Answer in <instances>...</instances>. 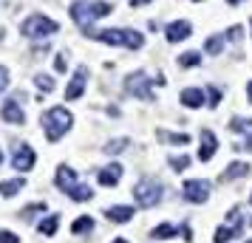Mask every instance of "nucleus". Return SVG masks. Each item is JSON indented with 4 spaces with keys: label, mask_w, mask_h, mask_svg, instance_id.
I'll list each match as a JSON object with an SVG mask.
<instances>
[{
    "label": "nucleus",
    "mask_w": 252,
    "mask_h": 243,
    "mask_svg": "<svg viewBox=\"0 0 252 243\" xmlns=\"http://www.w3.org/2000/svg\"><path fill=\"white\" fill-rule=\"evenodd\" d=\"M142 3H148V0H131V6H142Z\"/></svg>",
    "instance_id": "e433bc0d"
},
{
    "label": "nucleus",
    "mask_w": 252,
    "mask_h": 243,
    "mask_svg": "<svg viewBox=\"0 0 252 243\" xmlns=\"http://www.w3.org/2000/svg\"><path fill=\"white\" fill-rule=\"evenodd\" d=\"M119 178H122V164H117V162L100 170V184L102 187H117Z\"/></svg>",
    "instance_id": "dca6fc26"
},
{
    "label": "nucleus",
    "mask_w": 252,
    "mask_h": 243,
    "mask_svg": "<svg viewBox=\"0 0 252 243\" xmlns=\"http://www.w3.org/2000/svg\"><path fill=\"white\" fill-rule=\"evenodd\" d=\"M0 116H3V122H9V125H23V119H26V113H23V108H20V102H17L15 97L3 102Z\"/></svg>",
    "instance_id": "ddd939ff"
},
{
    "label": "nucleus",
    "mask_w": 252,
    "mask_h": 243,
    "mask_svg": "<svg viewBox=\"0 0 252 243\" xmlns=\"http://www.w3.org/2000/svg\"><path fill=\"white\" fill-rule=\"evenodd\" d=\"M207 105H210V108H218V102H221V91L218 88H207Z\"/></svg>",
    "instance_id": "c85d7f7f"
},
{
    "label": "nucleus",
    "mask_w": 252,
    "mask_h": 243,
    "mask_svg": "<svg viewBox=\"0 0 252 243\" xmlns=\"http://www.w3.org/2000/svg\"><path fill=\"white\" fill-rule=\"evenodd\" d=\"M57 227H60V215H49L46 221H40V235H54L57 232Z\"/></svg>",
    "instance_id": "412c9836"
},
{
    "label": "nucleus",
    "mask_w": 252,
    "mask_h": 243,
    "mask_svg": "<svg viewBox=\"0 0 252 243\" xmlns=\"http://www.w3.org/2000/svg\"><path fill=\"white\" fill-rule=\"evenodd\" d=\"M204 49H207V54H218V51L224 49V34H216V37H210Z\"/></svg>",
    "instance_id": "a878e982"
},
{
    "label": "nucleus",
    "mask_w": 252,
    "mask_h": 243,
    "mask_svg": "<svg viewBox=\"0 0 252 243\" xmlns=\"http://www.w3.org/2000/svg\"><path fill=\"white\" fill-rule=\"evenodd\" d=\"M40 210H46V207H43V204H32V207H26V210H23V218H32L34 212H40Z\"/></svg>",
    "instance_id": "473e14b6"
},
{
    "label": "nucleus",
    "mask_w": 252,
    "mask_h": 243,
    "mask_svg": "<svg viewBox=\"0 0 252 243\" xmlns=\"http://www.w3.org/2000/svg\"><path fill=\"white\" fill-rule=\"evenodd\" d=\"M193 34V26L187 23V20H179V23H170L168 29H165V37H168L170 43H179V40H187Z\"/></svg>",
    "instance_id": "4468645a"
},
{
    "label": "nucleus",
    "mask_w": 252,
    "mask_h": 243,
    "mask_svg": "<svg viewBox=\"0 0 252 243\" xmlns=\"http://www.w3.org/2000/svg\"><path fill=\"white\" fill-rule=\"evenodd\" d=\"M227 37H230V40H241V26H233V29H230V34H227Z\"/></svg>",
    "instance_id": "f704fd0d"
},
{
    "label": "nucleus",
    "mask_w": 252,
    "mask_h": 243,
    "mask_svg": "<svg viewBox=\"0 0 252 243\" xmlns=\"http://www.w3.org/2000/svg\"><path fill=\"white\" fill-rule=\"evenodd\" d=\"M0 243H20V238L9 229H0Z\"/></svg>",
    "instance_id": "c756f323"
},
{
    "label": "nucleus",
    "mask_w": 252,
    "mask_h": 243,
    "mask_svg": "<svg viewBox=\"0 0 252 243\" xmlns=\"http://www.w3.org/2000/svg\"><path fill=\"white\" fill-rule=\"evenodd\" d=\"M60 32V26L51 20V17H43V15H32L23 20L20 26V34L29 37V40H43V37H51V34Z\"/></svg>",
    "instance_id": "39448f33"
},
{
    "label": "nucleus",
    "mask_w": 252,
    "mask_h": 243,
    "mask_svg": "<svg viewBox=\"0 0 252 243\" xmlns=\"http://www.w3.org/2000/svg\"><path fill=\"white\" fill-rule=\"evenodd\" d=\"M162 139H170V142H176V145H187L190 142V136H168V133H159Z\"/></svg>",
    "instance_id": "2f4dec72"
},
{
    "label": "nucleus",
    "mask_w": 252,
    "mask_h": 243,
    "mask_svg": "<svg viewBox=\"0 0 252 243\" xmlns=\"http://www.w3.org/2000/svg\"><path fill=\"white\" fill-rule=\"evenodd\" d=\"M125 91H128L134 99H145V102H151V99H153V80L145 74V71L128 74V80H125Z\"/></svg>",
    "instance_id": "0eeeda50"
},
{
    "label": "nucleus",
    "mask_w": 252,
    "mask_h": 243,
    "mask_svg": "<svg viewBox=\"0 0 252 243\" xmlns=\"http://www.w3.org/2000/svg\"><path fill=\"white\" fill-rule=\"evenodd\" d=\"M218 150V139L213 130H202V145H199V162H210Z\"/></svg>",
    "instance_id": "f8f14e48"
},
{
    "label": "nucleus",
    "mask_w": 252,
    "mask_h": 243,
    "mask_svg": "<svg viewBox=\"0 0 252 243\" xmlns=\"http://www.w3.org/2000/svg\"><path fill=\"white\" fill-rule=\"evenodd\" d=\"M230 128L238 130V133H244V145L241 147H252V119H233Z\"/></svg>",
    "instance_id": "6ab92c4d"
},
{
    "label": "nucleus",
    "mask_w": 252,
    "mask_h": 243,
    "mask_svg": "<svg viewBox=\"0 0 252 243\" xmlns=\"http://www.w3.org/2000/svg\"><path fill=\"white\" fill-rule=\"evenodd\" d=\"M179 65L182 68H196V65H202V54L199 51H187V54L179 57Z\"/></svg>",
    "instance_id": "4be33fe9"
},
{
    "label": "nucleus",
    "mask_w": 252,
    "mask_h": 243,
    "mask_svg": "<svg viewBox=\"0 0 252 243\" xmlns=\"http://www.w3.org/2000/svg\"><path fill=\"white\" fill-rule=\"evenodd\" d=\"M250 201H252V195H250Z\"/></svg>",
    "instance_id": "37998d69"
},
{
    "label": "nucleus",
    "mask_w": 252,
    "mask_h": 243,
    "mask_svg": "<svg viewBox=\"0 0 252 243\" xmlns=\"http://www.w3.org/2000/svg\"><path fill=\"white\" fill-rule=\"evenodd\" d=\"M85 82H88V68L80 65V68H77V74L71 77V82H68V88H66V99H80V97H83Z\"/></svg>",
    "instance_id": "9b49d317"
},
{
    "label": "nucleus",
    "mask_w": 252,
    "mask_h": 243,
    "mask_svg": "<svg viewBox=\"0 0 252 243\" xmlns=\"http://www.w3.org/2000/svg\"><path fill=\"white\" fill-rule=\"evenodd\" d=\"M23 187H26V181H23V178H12V181H3V184H0V195H3V198H15V195L20 193V190H23Z\"/></svg>",
    "instance_id": "aec40b11"
},
{
    "label": "nucleus",
    "mask_w": 252,
    "mask_h": 243,
    "mask_svg": "<svg viewBox=\"0 0 252 243\" xmlns=\"http://www.w3.org/2000/svg\"><path fill=\"white\" fill-rule=\"evenodd\" d=\"M182 195H185V201H190V204H204V201L210 198V184H207V181H202V178L185 181Z\"/></svg>",
    "instance_id": "1a4fd4ad"
},
{
    "label": "nucleus",
    "mask_w": 252,
    "mask_h": 243,
    "mask_svg": "<svg viewBox=\"0 0 252 243\" xmlns=\"http://www.w3.org/2000/svg\"><path fill=\"white\" fill-rule=\"evenodd\" d=\"M34 85H37L43 94H51V91H54V80H51L49 74H37V77H34Z\"/></svg>",
    "instance_id": "393cba45"
},
{
    "label": "nucleus",
    "mask_w": 252,
    "mask_h": 243,
    "mask_svg": "<svg viewBox=\"0 0 252 243\" xmlns=\"http://www.w3.org/2000/svg\"><path fill=\"white\" fill-rule=\"evenodd\" d=\"M6 88H9V68L0 65V91H6Z\"/></svg>",
    "instance_id": "7c9ffc66"
},
{
    "label": "nucleus",
    "mask_w": 252,
    "mask_h": 243,
    "mask_svg": "<svg viewBox=\"0 0 252 243\" xmlns=\"http://www.w3.org/2000/svg\"><path fill=\"white\" fill-rule=\"evenodd\" d=\"M0 162H3V150H0Z\"/></svg>",
    "instance_id": "a19ab883"
},
{
    "label": "nucleus",
    "mask_w": 252,
    "mask_h": 243,
    "mask_svg": "<svg viewBox=\"0 0 252 243\" xmlns=\"http://www.w3.org/2000/svg\"><path fill=\"white\" fill-rule=\"evenodd\" d=\"M134 198L139 207H156L162 201V184L156 178H142L134 187Z\"/></svg>",
    "instance_id": "423d86ee"
},
{
    "label": "nucleus",
    "mask_w": 252,
    "mask_h": 243,
    "mask_svg": "<svg viewBox=\"0 0 252 243\" xmlns=\"http://www.w3.org/2000/svg\"><path fill=\"white\" fill-rule=\"evenodd\" d=\"M250 164L247 162H233L224 173H221V181H235V178H244V176H250Z\"/></svg>",
    "instance_id": "a211bd4d"
},
{
    "label": "nucleus",
    "mask_w": 252,
    "mask_h": 243,
    "mask_svg": "<svg viewBox=\"0 0 252 243\" xmlns=\"http://www.w3.org/2000/svg\"><path fill=\"white\" fill-rule=\"evenodd\" d=\"M241 232H244V215H241V210H233L230 218H227V224H221V227L216 229V238H213V241L227 243V241H233V238H238Z\"/></svg>",
    "instance_id": "6e6552de"
},
{
    "label": "nucleus",
    "mask_w": 252,
    "mask_h": 243,
    "mask_svg": "<svg viewBox=\"0 0 252 243\" xmlns=\"http://www.w3.org/2000/svg\"><path fill=\"white\" fill-rule=\"evenodd\" d=\"M114 243H128V241H125V238H117V241H114Z\"/></svg>",
    "instance_id": "4c0bfd02"
},
{
    "label": "nucleus",
    "mask_w": 252,
    "mask_h": 243,
    "mask_svg": "<svg viewBox=\"0 0 252 243\" xmlns=\"http://www.w3.org/2000/svg\"><path fill=\"white\" fill-rule=\"evenodd\" d=\"M247 243H252V238H250V241H247Z\"/></svg>",
    "instance_id": "79ce46f5"
},
{
    "label": "nucleus",
    "mask_w": 252,
    "mask_h": 243,
    "mask_svg": "<svg viewBox=\"0 0 252 243\" xmlns=\"http://www.w3.org/2000/svg\"><path fill=\"white\" fill-rule=\"evenodd\" d=\"M71 20L77 23V26H83L85 32L91 29V23L94 20H100V17H108L114 9H111V3H105V0H77V3H71Z\"/></svg>",
    "instance_id": "f257e3e1"
},
{
    "label": "nucleus",
    "mask_w": 252,
    "mask_h": 243,
    "mask_svg": "<svg viewBox=\"0 0 252 243\" xmlns=\"http://www.w3.org/2000/svg\"><path fill=\"white\" fill-rule=\"evenodd\" d=\"M12 167H15L17 173H29L34 167V150L26 142H20L15 145V153H12Z\"/></svg>",
    "instance_id": "9d476101"
},
{
    "label": "nucleus",
    "mask_w": 252,
    "mask_h": 243,
    "mask_svg": "<svg viewBox=\"0 0 252 243\" xmlns=\"http://www.w3.org/2000/svg\"><path fill=\"white\" fill-rule=\"evenodd\" d=\"M179 99H182V105H185V108H202L204 99H207V94H204L202 88H185Z\"/></svg>",
    "instance_id": "f3484780"
},
{
    "label": "nucleus",
    "mask_w": 252,
    "mask_h": 243,
    "mask_svg": "<svg viewBox=\"0 0 252 243\" xmlns=\"http://www.w3.org/2000/svg\"><path fill=\"white\" fill-rule=\"evenodd\" d=\"M91 229H94V221H91L88 215H83V218H77V221H74L71 232H74V235H85V232H91Z\"/></svg>",
    "instance_id": "5701e85b"
},
{
    "label": "nucleus",
    "mask_w": 252,
    "mask_h": 243,
    "mask_svg": "<svg viewBox=\"0 0 252 243\" xmlns=\"http://www.w3.org/2000/svg\"><path fill=\"white\" fill-rule=\"evenodd\" d=\"M91 34L94 40H100V43H108V46H125V49H142L145 46V37L139 32H131V29H100V32H85Z\"/></svg>",
    "instance_id": "7ed1b4c3"
},
{
    "label": "nucleus",
    "mask_w": 252,
    "mask_h": 243,
    "mask_svg": "<svg viewBox=\"0 0 252 243\" xmlns=\"http://www.w3.org/2000/svg\"><path fill=\"white\" fill-rule=\"evenodd\" d=\"M57 187H60L68 198H74V201H91V198H94V190H91L88 184H80L77 176H74V170L66 167V164L57 170Z\"/></svg>",
    "instance_id": "20e7f679"
},
{
    "label": "nucleus",
    "mask_w": 252,
    "mask_h": 243,
    "mask_svg": "<svg viewBox=\"0 0 252 243\" xmlns=\"http://www.w3.org/2000/svg\"><path fill=\"white\" fill-rule=\"evenodd\" d=\"M173 235H179V232H176V227H170V224H159V227L153 229V238H159V241H168Z\"/></svg>",
    "instance_id": "b1692460"
},
{
    "label": "nucleus",
    "mask_w": 252,
    "mask_h": 243,
    "mask_svg": "<svg viewBox=\"0 0 252 243\" xmlns=\"http://www.w3.org/2000/svg\"><path fill=\"white\" fill-rule=\"evenodd\" d=\"M125 147H128V139H114V142L105 145V153H122Z\"/></svg>",
    "instance_id": "cd10ccee"
},
{
    "label": "nucleus",
    "mask_w": 252,
    "mask_h": 243,
    "mask_svg": "<svg viewBox=\"0 0 252 243\" xmlns=\"http://www.w3.org/2000/svg\"><path fill=\"white\" fill-rule=\"evenodd\" d=\"M105 218H108V221H114V224H128V221L134 218V207L114 204V207H108V210H105Z\"/></svg>",
    "instance_id": "2eb2a0df"
},
{
    "label": "nucleus",
    "mask_w": 252,
    "mask_h": 243,
    "mask_svg": "<svg viewBox=\"0 0 252 243\" xmlns=\"http://www.w3.org/2000/svg\"><path fill=\"white\" fill-rule=\"evenodd\" d=\"M187 164H190V159H187V156H170V167H173L176 173L187 170Z\"/></svg>",
    "instance_id": "bb28decb"
},
{
    "label": "nucleus",
    "mask_w": 252,
    "mask_h": 243,
    "mask_svg": "<svg viewBox=\"0 0 252 243\" xmlns=\"http://www.w3.org/2000/svg\"><path fill=\"white\" fill-rule=\"evenodd\" d=\"M40 122H43V130H46V139H49V142H60L68 130H71L74 116H71V111H66V108H49Z\"/></svg>",
    "instance_id": "f03ea898"
},
{
    "label": "nucleus",
    "mask_w": 252,
    "mask_h": 243,
    "mask_svg": "<svg viewBox=\"0 0 252 243\" xmlns=\"http://www.w3.org/2000/svg\"><path fill=\"white\" fill-rule=\"evenodd\" d=\"M54 65H57V71H66V68H68V57H63V54H57V60H54Z\"/></svg>",
    "instance_id": "72a5a7b5"
},
{
    "label": "nucleus",
    "mask_w": 252,
    "mask_h": 243,
    "mask_svg": "<svg viewBox=\"0 0 252 243\" xmlns=\"http://www.w3.org/2000/svg\"><path fill=\"white\" fill-rule=\"evenodd\" d=\"M230 3H233V6H235V3H241V0H230Z\"/></svg>",
    "instance_id": "ea45409f"
},
{
    "label": "nucleus",
    "mask_w": 252,
    "mask_h": 243,
    "mask_svg": "<svg viewBox=\"0 0 252 243\" xmlns=\"http://www.w3.org/2000/svg\"><path fill=\"white\" fill-rule=\"evenodd\" d=\"M247 91H250V102H252V82H250V88H247Z\"/></svg>",
    "instance_id": "58836bf2"
},
{
    "label": "nucleus",
    "mask_w": 252,
    "mask_h": 243,
    "mask_svg": "<svg viewBox=\"0 0 252 243\" xmlns=\"http://www.w3.org/2000/svg\"><path fill=\"white\" fill-rule=\"evenodd\" d=\"M182 238H185L187 243L193 241V235H190V227H182Z\"/></svg>",
    "instance_id": "c9c22d12"
}]
</instances>
